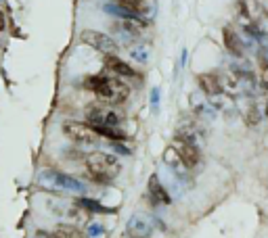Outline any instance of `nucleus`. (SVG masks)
Returning <instances> with one entry per match:
<instances>
[{
	"mask_svg": "<svg viewBox=\"0 0 268 238\" xmlns=\"http://www.w3.org/2000/svg\"><path fill=\"white\" fill-rule=\"evenodd\" d=\"M84 86L86 90H90L98 101L109 103V105H122L128 101L130 96V82H126L114 73H109L105 69V73H96V75H88L84 80Z\"/></svg>",
	"mask_w": 268,
	"mask_h": 238,
	"instance_id": "1",
	"label": "nucleus"
},
{
	"mask_svg": "<svg viewBox=\"0 0 268 238\" xmlns=\"http://www.w3.org/2000/svg\"><path fill=\"white\" fill-rule=\"evenodd\" d=\"M86 172L96 184H107V182H111L122 172V165L114 155L90 152V155H86Z\"/></svg>",
	"mask_w": 268,
	"mask_h": 238,
	"instance_id": "2",
	"label": "nucleus"
},
{
	"mask_svg": "<svg viewBox=\"0 0 268 238\" xmlns=\"http://www.w3.org/2000/svg\"><path fill=\"white\" fill-rule=\"evenodd\" d=\"M84 117L94 128H118L124 121V113L118 105H109L103 101L90 103L84 111Z\"/></svg>",
	"mask_w": 268,
	"mask_h": 238,
	"instance_id": "3",
	"label": "nucleus"
},
{
	"mask_svg": "<svg viewBox=\"0 0 268 238\" xmlns=\"http://www.w3.org/2000/svg\"><path fill=\"white\" fill-rule=\"evenodd\" d=\"M38 184L46 190H55V192H72V194H84L86 186L82 184L80 180L67 176L59 170H44L38 174Z\"/></svg>",
	"mask_w": 268,
	"mask_h": 238,
	"instance_id": "4",
	"label": "nucleus"
},
{
	"mask_svg": "<svg viewBox=\"0 0 268 238\" xmlns=\"http://www.w3.org/2000/svg\"><path fill=\"white\" fill-rule=\"evenodd\" d=\"M147 27H149L147 21L138 19V17H128V19H114V23H111V32H114L126 46H132V44H136V42L143 40Z\"/></svg>",
	"mask_w": 268,
	"mask_h": 238,
	"instance_id": "5",
	"label": "nucleus"
},
{
	"mask_svg": "<svg viewBox=\"0 0 268 238\" xmlns=\"http://www.w3.org/2000/svg\"><path fill=\"white\" fill-rule=\"evenodd\" d=\"M63 134L72 140L78 146H96L98 142V134L94 130V125H90L88 121H63Z\"/></svg>",
	"mask_w": 268,
	"mask_h": 238,
	"instance_id": "6",
	"label": "nucleus"
},
{
	"mask_svg": "<svg viewBox=\"0 0 268 238\" xmlns=\"http://www.w3.org/2000/svg\"><path fill=\"white\" fill-rule=\"evenodd\" d=\"M80 42L86 44L88 48L101 52V54H118L120 50V42L116 38H111L105 32H98V30H82L80 32Z\"/></svg>",
	"mask_w": 268,
	"mask_h": 238,
	"instance_id": "7",
	"label": "nucleus"
},
{
	"mask_svg": "<svg viewBox=\"0 0 268 238\" xmlns=\"http://www.w3.org/2000/svg\"><path fill=\"white\" fill-rule=\"evenodd\" d=\"M124 11H128L132 17H138L151 23L157 15V0H114Z\"/></svg>",
	"mask_w": 268,
	"mask_h": 238,
	"instance_id": "8",
	"label": "nucleus"
},
{
	"mask_svg": "<svg viewBox=\"0 0 268 238\" xmlns=\"http://www.w3.org/2000/svg\"><path fill=\"white\" fill-rule=\"evenodd\" d=\"M222 44L227 48V52L235 59H243L245 57V42H243V36L241 32L237 30L233 25H224L222 27Z\"/></svg>",
	"mask_w": 268,
	"mask_h": 238,
	"instance_id": "9",
	"label": "nucleus"
},
{
	"mask_svg": "<svg viewBox=\"0 0 268 238\" xmlns=\"http://www.w3.org/2000/svg\"><path fill=\"white\" fill-rule=\"evenodd\" d=\"M105 69L109 73H114V75H118L126 82H138L140 77H143L140 71H136L134 67H130L124 59H120L118 54H107L105 57Z\"/></svg>",
	"mask_w": 268,
	"mask_h": 238,
	"instance_id": "10",
	"label": "nucleus"
},
{
	"mask_svg": "<svg viewBox=\"0 0 268 238\" xmlns=\"http://www.w3.org/2000/svg\"><path fill=\"white\" fill-rule=\"evenodd\" d=\"M176 138L182 140V142H187V144H193L197 148H201V144H203V130L195 121L185 119V121H180L176 125Z\"/></svg>",
	"mask_w": 268,
	"mask_h": 238,
	"instance_id": "11",
	"label": "nucleus"
},
{
	"mask_svg": "<svg viewBox=\"0 0 268 238\" xmlns=\"http://www.w3.org/2000/svg\"><path fill=\"white\" fill-rule=\"evenodd\" d=\"M174 150L178 152V157H180V161L185 163V167L187 170H195L197 165H199V161H201V152H199V148L197 146H193V144H187V142H182V140H174Z\"/></svg>",
	"mask_w": 268,
	"mask_h": 238,
	"instance_id": "12",
	"label": "nucleus"
},
{
	"mask_svg": "<svg viewBox=\"0 0 268 238\" xmlns=\"http://www.w3.org/2000/svg\"><path fill=\"white\" fill-rule=\"evenodd\" d=\"M126 234L130 238H149L153 234V221L147 215H132L126 223Z\"/></svg>",
	"mask_w": 268,
	"mask_h": 238,
	"instance_id": "13",
	"label": "nucleus"
},
{
	"mask_svg": "<svg viewBox=\"0 0 268 238\" xmlns=\"http://www.w3.org/2000/svg\"><path fill=\"white\" fill-rule=\"evenodd\" d=\"M197 86H199V90L207 96V99H211V96L216 94H222V84H220V75L218 73H199L197 75Z\"/></svg>",
	"mask_w": 268,
	"mask_h": 238,
	"instance_id": "14",
	"label": "nucleus"
},
{
	"mask_svg": "<svg viewBox=\"0 0 268 238\" xmlns=\"http://www.w3.org/2000/svg\"><path fill=\"white\" fill-rule=\"evenodd\" d=\"M38 238H86V234L80 232L74 226H57L52 232H38Z\"/></svg>",
	"mask_w": 268,
	"mask_h": 238,
	"instance_id": "15",
	"label": "nucleus"
},
{
	"mask_svg": "<svg viewBox=\"0 0 268 238\" xmlns=\"http://www.w3.org/2000/svg\"><path fill=\"white\" fill-rule=\"evenodd\" d=\"M149 194H151L153 201H157V203H162V205H170V203H172L170 194H168V190L159 184V178H157V176H151V178H149Z\"/></svg>",
	"mask_w": 268,
	"mask_h": 238,
	"instance_id": "16",
	"label": "nucleus"
},
{
	"mask_svg": "<svg viewBox=\"0 0 268 238\" xmlns=\"http://www.w3.org/2000/svg\"><path fill=\"white\" fill-rule=\"evenodd\" d=\"M128 54H130V59H132L134 63L145 65V63L149 61V57H151V46H149V44H140V42H136V44L130 46Z\"/></svg>",
	"mask_w": 268,
	"mask_h": 238,
	"instance_id": "17",
	"label": "nucleus"
},
{
	"mask_svg": "<svg viewBox=\"0 0 268 238\" xmlns=\"http://www.w3.org/2000/svg\"><path fill=\"white\" fill-rule=\"evenodd\" d=\"M164 163H166L168 167H172V170H176V172H182V170H187V167H185V163L180 161L178 152L174 150V146H170V148L166 150V155H164Z\"/></svg>",
	"mask_w": 268,
	"mask_h": 238,
	"instance_id": "18",
	"label": "nucleus"
},
{
	"mask_svg": "<svg viewBox=\"0 0 268 238\" xmlns=\"http://www.w3.org/2000/svg\"><path fill=\"white\" fill-rule=\"evenodd\" d=\"M86 238H105V228L101 221H90L86 226Z\"/></svg>",
	"mask_w": 268,
	"mask_h": 238,
	"instance_id": "19",
	"label": "nucleus"
},
{
	"mask_svg": "<svg viewBox=\"0 0 268 238\" xmlns=\"http://www.w3.org/2000/svg\"><path fill=\"white\" fill-rule=\"evenodd\" d=\"M109 146H111V148H116V150L120 152V155H130V152H132L130 148H126L124 144H120V140H109Z\"/></svg>",
	"mask_w": 268,
	"mask_h": 238,
	"instance_id": "20",
	"label": "nucleus"
},
{
	"mask_svg": "<svg viewBox=\"0 0 268 238\" xmlns=\"http://www.w3.org/2000/svg\"><path fill=\"white\" fill-rule=\"evenodd\" d=\"M157 107H159V88H153L151 90V109L157 113Z\"/></svg>",
	"mask_w": 268,
	"mask_h": 238,
	"instance_id": "21",
	"label": "nucleus"
},
{
	"mask_svg": "<svg viewBox=\"0 0 268 238\" xmlns=\"http://www.w3.org/2000/svg\"><path fill=\"white\" fill-rule=\"evenodd\" d=\"M7 27H9V17H7V9L0 7V34L7 32Z\"/></svg>",
	"mask_w": 268,
	"mask_h": 238,
	"instance_id": "22",
	"label": "nucleus"
},
{
	"mask_svg": "<svg viewBox=\"0 0 268 238\" xmlns=\"http://www.w3.org/2000/svg\"><path fill=\"white\" fill-rule=\"evenodd\" d=\"M260 84H262V88L268 90V63H264L262 67V75H260Z\"/></svg>",
	"mask_w": 268,
	"mask_h": 238,
	"instance_id": "23",
	"label": "nucleus"
},
{
	"mask_svg": "<svg viewBox=\"0 0 268 238\" xmlns=\"http://www.w3.org/2000/svg\"><path fill=\"white\" fill-rule=\"evenodd\" d=\"M258 3V7H260V11H264V13H268V0H256Z\"/></svg>",
	"mask_w": 268,
	"mask_h": 238,
	"instance_id": "24",
	"label": "nucleus"
},
{
	"mask_svg": "<svg viewBox=\"0 0 268 238\" xmlns=\"http://www.w3.org/2000/svg\"><path fill=\"white\" fill-rule=\"evenodd\" d=\"M128 238H130V236H128Z\"/></svg>",
	"mask_w": 268,
	"mask_h": 238,
	"instance_id": "25",
	"label": "nucleus"
}]
</instances>
